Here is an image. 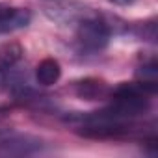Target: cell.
I'll list each match as a JSON object with an SVG mask.
<instances>
[{
  "mask_svg": "<svg viewBox=\"0 0 158 158\" xmlns=\"http://www.w3.org/2000/svg\"><path fill=\"white\" fill-rule=\"evenodd\" d=\"M110 39H112L110 23L95 11L76 24V45L82 52L97 54L108 47Z\"/></svg>",
  "mask_w": 158,
  "mask_h": 158,
  "instance_id": "cell-1",
  "label": "cell"
},
{
  "mask_svg": "<svg viewBox=\"0 0 158 158\" xmlns=\"http://www.w3.org/2000/svg\"><path fill=\"white\" fill-rule=\"evenodd\" d=\"M41 10L50 21L61 26H76L93 13L82 0H41Z\"/></svg>",
  "mask_w": 158,
  "mask_h": 158,
  "instance_id": "cell-2",
  "label": "cell"
},
{
  "mask_svg": "<svg viewBox=\"0 0 158 158\" xmlns=\"http://www.w3.org/2000/svg\"><path fill=\"white\" fill-rule=\"evenodd\" d=\"M48 151V143L37 136L15 130H0V156H28Z\"/></svg>",
  "mask_w": 158,
  "mask_h": 158,
  "instance_id": "cell-3",
  "label": "cell"
},
{
  "mask_svg": "<svg viewBox=\"0 0 158 158\" xmlns=\"http://www.w3.org/2000/svg\"><path fill=\"white\" fill-rule=\"evenodd\" d=\"M30 21H32L30 10L0 2V35L23 30L30 24Z\"/></svg>",
  "mask_w": 158,
  "mask_h": 158,
  "instance_id": "cell-4",
  "label": "cell"
},
{
  "mask_svg": "<svg viewBox=\"0 0 158 158\" xmlns=\"http://www.w3.org/2000/svg\"><path fill=\"white\" fill-rule=\"evenodd\" d=\"M74 93L86 101H99L110 97V88L99 78H84V80L74 84Z\"/></svg>",
  "mask_w": 158,
  "mask_h": 158,
  "instance_id": "cell-5",
  "label": "cell"
},
{
  "mask_svg": "<svg viewBox=\"0 0 158 158\" xmlns=\"http://www.w3.org/2000/svg\"><path fill=\"white\" fill-rule=\"evenodd\" d=\"M61 78V65L54 58H45L35 67V80L41 86H54Z\"/></svg>",
  "mask_w": 158,
  "mask_h": 158,
  "instance_id": "cell-6",
  "label": "cell"
},
{
  "mask_svg": "<svg viewBox=\"0 0 158 158\" xmlns=\"http://www.w3.org/2000/svg\"><path fill=\"white\" fill-rule=\"evenodd\" d=\"M23 54H24L23 48L19 45H15V43L2 47L0 48V73H4V71H8L11 67L19 65L21 60H23Z\"/></svg>",
  "mask_w": 158,
  "mask_h": 158,
  "instance_id": "cell-7",
  "label": "cell"
},
{
  "mask_svg": "<svg viewBox=\"0 0 158 158\" xmlns=\"http://www.w3.org/2000/svg\"><path fill=\"white\" fill-rule=\"evenodd\" d=\"M112 4H117V6H130V4H134L136 0H110Z\"/></svg>",
  "mask_w": 158,
  "mask_h": 158,
  "instance_id": "cell-8",
  "label": "cell"
}]
</instances>
